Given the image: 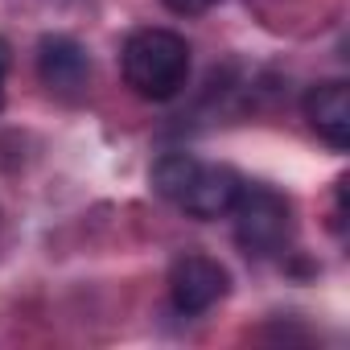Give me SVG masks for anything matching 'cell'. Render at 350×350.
Listing matches in <instances>:
<instances>
[{
    "label": "cell",
    "mask_w": 350,
    "mask_h": 350,
    "mask_svg": "<svg viewBox=\"0 0 350 350\" xmlns=\"http://www.w3.org/2000/svg\"><path fill=\"white\" fill-rule=\"evenodd\" d=\"M227 288H231V276L211 256H182L169 268V301L186 317H198V313L215 309L227 297Z\"/></svg>",
    "instance_id": "277c9868"
},
{
    "label": "cell",
    "mask_w": 350,
    "mask_h": 350,
    "mask_svg": "<svg viewBox=\"0 0 350 350\" xmlns=\"http://www.w3.org/2000/svg\"><path fill=\"white\" fill-rule=\"evenodd\" d=\"M5 70H9V46L0 42V103H5Z\"/></svg>",
    "instance_id": "ba28073f"
},
{
    "label": "cell",
    "mask_w": 350,
    "mask_h": 350,
    "mask_svg": "<svg viewBox=\"0 0 350 350\" xmlns=\"http://www.w3.org/2000/svg\"><path fill=\"white\" fill-rule=\"evenodd\" d=\"M301 107H305L309 128L334 152L350 148V87L346 83H317V87H309Z\"/></svg>",
    "instance_id": "8992f818"
},
{
    "label": "cell",
    "mask_w": 350,
    "mask_h": 350,
    "mask_svg": "<svg viewBox=\"0 0 350 350\" xmlns=\"http://www.w3.org/2000/svg\"><path fill=\"white\" fill-rule=\"evenodd\" d=\"M120 66H124V83L140 99L165 103L173 95H182L190 79V46L173 29H136L124 42Z\"/></svg>",
    "instance_id": "7a4b0ae2"
},
{
    "label": "cell",
    "mask_w": 350,
    "mask_h": 350,
    "mask_svg": "<svg viewBox=\"0 0 350 350\" xmlns=\"http://www.w3.org/2000/svg\"><path fill=\"white\" fill-rule=\"evenodd\" d=\"M227 215L235 223V243L256 260H268V256L284 252V243L293 235V206L272 186L243 182Z\"/></svg>",
    "instance_id": "3957f363"
},
{
    "label": "cell",
    "mask_w": 350,
    "mask_h": 350,
    "mask_svg": "<svg viewBox=\"0 0 350 350\" xmlns=\"http://www.w3.org/2000/svg\"><path fill=\"white\" fill-rule=\"evenodd\" d=\"M215 5H219V0H165V9L178 13V17H198V13H206Z\"/></svg>",
    "instance_id": "52a82bcc"
},
{
    "label": "cell",
    "mask_w": 350,
    "mask_h": 350,
    "mask_svg": "<svg viewBox=\"0 0 350 350\" xmlns=\"http://www.w3.org/2000/svg\"><path fill=\"white\" fill-rule=\"evenodd\" d=\"M38 79L54 95H79L87 87V79H91V58L75 38L46 33L38 42Z\"/></svg>",
    "instance_id": "5b68a950"
},
{
    "label": "cell",
    "mask_w": 350,
    "mask_h": 350,
    "mask_svg": "<svg viewBox=\"0 0 350 350\" xmlns=\"http://www.w3.org/2000/svg\"><path fill=\"white\" fill-rule=\"evenodd\" d=\"M243 178L231 165L202 161L194 152H165L152 165V190L190 219H227Z\"/></svg>",
    "instance_id": "6da1fadb"
}]
</instances>
